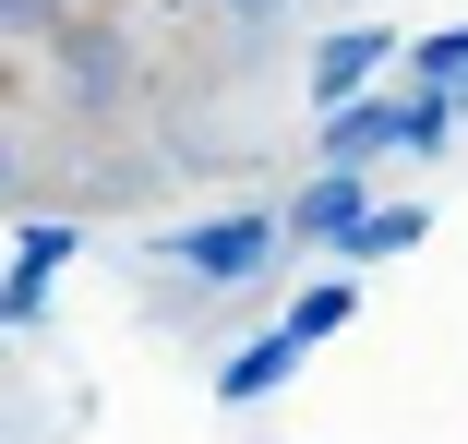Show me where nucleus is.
Returning a JSON list of instances; mask_svg holds the SVG:
<instances>
[{"label":"nucleus","mask_w":468,"mask_h":444,"mask_svg":"<svg viewBox=\"0 0 468 444\" xmlns=\"http://www.w3.org/2000/svg\"><path fill=\"white\" fill-rule=\"evenodd\" d=\"M276 252H289V217H264V205L205 217V228H180V240H168V264H180L193 289H240V277H264Z\"/></svg>","instance_id":"1"},{"label":"nucleus","mask_w":468,"mask_h":444,"mask_svg":"<svg viewBox=\"0 0 468 444\" xmlns=\"http://www.w3.org/2000/svg\"><path fill=\"white\" fill-rule=\"evenodd\" d=\"M409 144H420V97H409V84L324 109V156H348V168H385V156H409Z\"/></svg>","instance_id":"2"},{"label":"nucleus","mask_w":468,"mask_h":444,"mask_svg":"<svg viewBox=\"0 0 468 444\" xmlns=\"http://www.w3.org/2000/svg\"><path fill=\"white\" fill-rule=\"evenodd\" d=\"M372 217V168H348V156H324L313 181L289 193V240H324V252H348V228Z\"/></svg>","instance_id":"3"},{"label":"nucleus","mask_w":468,"mask_h":444,"mask_svg":"<svg viewBox=\"0 0 468 444\" xmlns=\"http://www.w3.org/2000/svg\"><path fill=\"white\" fill-rule=\"evenodd\" d=\"M301 361H313V336H301L289 312H276L264 336H240V348H229V373H217V408H264L276 385H301Z\"/></svg>","instance_id":"4"},{"label":"nucleus","mask_w":468,"mask_h":444,"mask_svg":"<svg viewBox=\"0 0 468 444\" xmlns=\"http://www.w3.org/2000/svg\"><path fill=\"white\" fill-rule=\"evenodd\" d=\"M372 72H397V37H385V25H336V37L313 48V109L372 97Z\"/></svg>","instance_id":"5"},{"label":"nucleus","mask_w":468,"mask_h":444,"mask_svg":"<svg viewBox=\"0 0 468 444\" xmlns=\"http://www.w3.org/2000/svg\"><path fill=\"white\" fill-rule=\"evenodd\" d=\"M432 240V205H372L360 228H348V264H409Z\"/></svg>","instance_id":"6"},{"label":"nucleus","mask_w":468,"mask_h":444,"mask_svg":"<svg viewBox=\"0 0 468 444\" xmlns=\"http://www.w3.org/2000/svg\"><path fill=\"white\" fill-rule=\"evenodd\" d=\"M289 324H301L313 348L348 336V324H360V277H301V289H289Z\"/></svg>","instance_id":"7"},{"label":"nucleus","mask_w":468,"mask_h":444,"mask_svg":"<svg viewBox=\"0 0 468 444\" xmlns=\"http://www.w3.org/2000/svg\"><path fill=\"white\" fill-rule=\"evenodd\" d=\"M72 252H84V228H60V217H25V228H13V277H60Z\"/></svg>","instance_id":"8"},{"label":"nucleus","mask_w":468,"mask_h":444,"mask_svg":"<svg viewBox=\"0 0 468 444\" xmlns=\"http://www.w3.org/2000/svg\"><path fill=\"white\" fill-rule=\"evenodd\" d=\"M409 72H420V84H444V97L468 109V25H444V37H420V48H409Z\"/></svg>","instance_id":"9"},{"label":"nucleus","mask_w":468,"mask_h":444,"mask_svg":"<svg viewBox=\"0 0 468 444\" xmlns=\"http://www.w3.org/2000/svg\"><path fill=\"white\" fill-rule=\"evenodd\" d=\"M217 13H229V37H264L276 13H289V0H217Z\"/></svg>","instance_id":"10"}]
</instances>
